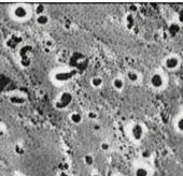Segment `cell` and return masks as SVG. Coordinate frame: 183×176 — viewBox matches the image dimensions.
<instances>
[{"label": "cell", "instance_id": "6da1fadb", "mask_svg": "<svg viewBox=\"0 0 183 176\" xmlns=\"http://www.w3.org/2000/svg\"><path fill=\"white\" fill-rule=\"evenodd\" d=\"M30 8L29 6H26V4H23V3H18V4H14V6L11 8V12H10V15H11L12 20H16V22H26V20H29L30 17Z\"/></svg>", "mask_w": 183, "mask_h": 176}, {"label": "cell", "instance_id": "7a4b0ae2", "mask_svg": "<svg viewBox=\"0 0 183 176\" xmlns=\"http://www.w3.org/2000/svg\"><path fill=\"white\" fill-rule=\"evenodd\" d=\"M72 101H73V96L71 92L62 91L56 97V99H55L54 105H55V107H57L59 110H65L72 103Z\"/></svg>", "mask_w": 183, "mask_h": 176}, {"label": "cell", "instance_id": "3957f363", "mask_svg": "<svg viewBox=\"0 0 183 176\" xmlns=\"http://www.w3.org/2000/svg\"><path fill=\"white\" fill-rule=\"evenodd\" d=\"M129 137L130 140L134 142H140L146 135V129H144L143 125H141L140 123H132V127L129 128Z\"/></svg>", "mask_w": 183, "mask_h": 176}, {"label": "cell", "instance_id": "277c9868", "mask_svg": "<svg viewBox=\"0 0 183 176\" xmlns=\"http://www.w3.org/2000/svg\"><path fill=\"white\" fill-rule=\"evenodd\" d=\"M150 86L154 88V89H162L165 86V76L162 72H156L152 73L150 76Z\"/></svg>", "mask_w": 183, "mask_h": 176}, {"label": "cell", "instance_id": "5b68a950", "mask_svg": "<svg viewBox=\"0 0 183 176\" xmlns=\"http://www.w3.org/2000/svg\"><path fill=\"white\" fill-rule=\"evenodd\" d=\"M164 66L167 70L169 71H176L178 70L181 66V60L180 57L177 55H169L165 58L164 60Z\"/></svg>", "mask_w": 183, "mask_h": 176}, {"label": "cell", "instance_id": "8992f818", "mask_svg": "<svg viewBox=\"0 0 183 176\" xmlns=\"http://www.w3.org/2000/svg\"><path fill=\"white\" fill-rule=\"evenodd\" d=\"M167 31H168V34L171 37V38H175V37H177L178 34H180L181 25L179 24V23L176 22V20L175 22H171L168 25V29H167Z\"/></svg>", "mask_w": 183, "mask_h": 176}, {"label": "cell", "instance_id": "52a82bcc", "mask_svg": "<svg viewBox=\"0 0 183 176\" xmlns=\"http://www.w3.org/2000/svg\"><path fill=\"white\" fill-rule=\"evenodd\" d=\"M126 81H128L132 84H137L140 82V74L136 70H128L126 72Z\"/></svg>", "mask_w": 183, "mask_h": 176}, {"label": "cell", "instance_id": "ba28073f", "mask_svg": "<svg viewBox=\"0 0 183 176\" xmlns=\"http://www.w3.org/2000/svg\"><path fill=\"white\" fill-rule=\"evenodd\" d=\"M90 84L94 89H100V88H102V86H104V81L100 75H94L90 77Z\"/></svg>", "mask_w": 183, "mask_h": 176}, {"label": "cell", "instance_id": "9c48e42d", "mask_svg": "<svg viewBox=\"0 0 183 176\" xmlns=\"http://www.w3.org/2000/svg\"><path fill=\"white\" fill-rule=\"evenodd\" d=\"M134 176H150V170L144 164L136 165L134 169Z\"/></svg>", "mask_w": 183, "mask_h": 176}, {"label": "cell", "instance_id": "30bf717a", "mask_svg": "<svg viewBox=\"0 0 183 176\" xmlns=\"http://www.w3.org/2000/svg\"><path fill=\"white\" fill-rule=\"evenodd\" d=\"M112 87L116 91H122L125 88V78L116 76L112 80Z\"/></svg>", "mask_w": 183, "mask_h": 176}, {"label": "cell", "instance_id": "8fae6325", "mask_svg": "<svg viewBox=\"0 0 183 176\" xmlns=\"http://www.w3.org/2000/svg\"><path fill=\"white\" fill-rule=\"evenodd\" d=\"M69 120L73 125H81L83 121V115L78 111H73L69 114Z\"/></svg>", "mask_w": 183, "mask_h": 176}, {"label": "cell", "instance_id": "7c38bea8", "mask_svg": "<svg viewBox=\"0 0 183 176\" xmlns=\"http://www.w3.org/2000/svg\"><path fill=\"white\" fill-rule=\"evenodd\" d=\"M36 24L40 27H44V26L49 25V23H50V16H49L46 13L45 14H42V15H38L36 17V20H35Z\"/></svg>", "mask_w": 183, "mask_h": 176}, {"label": "cell", "instance_id": "4fadbf2b", "mask_svg": "<svg viewBox=\"0 0 183 176\" xmlns=\"http://www.w3.org/2000/svg\"><path fill=\"white\" fill-rule=\"evenodd\" d=\"M71 77V74L67 71H58L56 72L55 76H54V80L55 81H58V82H65V81H68L69 78Z\"/></svg>", "mask_w": 183, "mask_h": 176}, {"label": "cell", "instance_id": "5bb4252c", "mask_svg": "<svg viewBox=\"0 0 183 176\" xmlns=\"http://www.w3.org/2000/svg\"><path fill=\"white\" fill-rule=\"evenodd\" d=\"M135 24H136V20H135V17L132 13L129 14H127L125 16V26H126L127 29H132L135 27Z\"/></svg>", "mask_w": 183, "mask_h": 176}, {"label": "cell", "instance_id": "9a60e30c", "mask_svg": "<svg viewBox=\"0 0 183 176\" xmlns=\"http://www.w3.org/2000/svg\"><path fill=\"white\" fill-rule=\"evenodd\" d=\"M32 11L36 13L37 16H38V15L45 14V6L42 4V3H37V4L34 6V10H32Z\"/></svg>", "mask_w": 183, "mask_h": 176}, {"label": "cell", "instance_id": "2e32d148", "mask_svg": "<svg viewBox=\"0 0 183 176\" xmlns=\"http://www.w3.org/2000/svg\"><path fill=\"white\" fill-rule=\"evenodd\" d=\"M175 128L179 133L183 134V115L179 116L175 121Z\"/></svg>", "mask_w": 183, "mask_h": 176}, {"label": "cell", "instance_id": "e0dca14e", "mask_svg": "<svg viewBox=\"0 0 183 176\" xmlns=\"http://www.w3.org/2000/svg\"><path fill=\"white\" fill-rule=\"evenodd\" d=\"M151 157H152V151L148 148H144L140 151V158L142 160H149Z\"/></svg>", "mask_w": 183, "mask_h": 176}, {"label": "cell", "instance_id": "ac0fdd59", "mask_svg": "<svg viewBox=\"0 0 183 176\" xmlns=\"http://www.w3.org/2000/svg\"><path fill=\"white\" fill-rule=\"evenodd\" d=\"M83 161H84V163L87 167H92V165H94V163H95V158H94L93 155H85L84 158H83Z\"/></svg>", "mask_w": 183, "mask_h": 176}, {"label": "cell", "instance_id": "d6986e66", "mask_svg": "<svg viewBox=\"0 0 183 176\" xmlns=\"http://www.w3.org/2000/svg\"><path fill=\"white\" fill-rule=\"evenodd\" d=\"M177 23H179L180 25L183 24V8H181L179 11L177 12Z\"/></svg>", "mask_w": 183, "mask_h": 176}, {"label": "cell", "instance_id": "ffe728a7", "mask_svg": "<svg viewBox=\"0 0 183 176\" xmlns=\"http://www.w3.org/2000/svg\"><path fill=\"white\" fill-rule=\"evenodd\" d=\"M14 151L15 154L18 155V156H21V155L24 154V151H25V149H24V147H23L22 145H20V144H16L14 147Z\"/></svg>", "mask_w": 183, "mask_h": 176}, {"label": "cell", "instance_id": "44dd1931", "mask_svg": "<svg viewBox=\"0 0 183 176\" xmlns=\"http://www.w3.org/2000/svg\"><path fill=\"white\" fill-rule=\"evenodd\" d=\"M110 148H111V146H110V144L108 142H102L101 144H100V149H101L102 151H104V153L109 151Z\"/></svg>", "mask_w": 183, "mask_h": 176}, {"label": "cell", "instance_id": "7402d4cb", "mask_svg": "<svg viewBox=\"0 0 183 176\" xmlns=\"http://www.w3.org/2000/svg\"><path fill=\"white\" fill-rule=\"evenodd\" d=\"M87 116L90 120H96V118H97V114L95 112H90L87 114Z\"/></svg>", "mask_w": 183, "mask_h": 176}, {"label": "cell", "instance_id": "603a6c76", "mask_svg": "<svg viewBox=\"0 0 183 176\" xmlns=\"http://www.w3.org/2000/svg\"><path fill=\"white\" fill-rule=\"evenodd\" d=\"M4 133H6V130H4V128L0 125V137H2L3 135H4Z\"/></svg>", "mask_w": 183, "mask_h": 176}, {"label": "cell", "instance_id": "cb8c5ba5", "mask_svg": "<svg viewBox=\"0 0 183 176\" xmlns=\"http://www.w3.org/2000/svg\"><path fill=\"white\" fill-rule=\"evenodd\" d=\"M45 43H46V44H45V45H46V46H49V47H52V46H53V45H54V42H53V41H46V42H45Z\"/></svg>", "mask_w": 183, "mask_h": 176}, {"label": "cell", "instance_id": "d4e9b609", "mask_svg": "<svg viewBox=\"0 0 183 176\" xmlns=\"http://www.w3.org/2000/svg\"><path fill=\"white\" fill-rule=\"evenodd\" d=\"M90 176H101V175H100L99 173H97V172H95V173H93Z\"/></svg>", "mask_w": 183, "mask_h": 176}, {"label": "cell", "instance_id": "484cf974", "mask_svg": "<svg viewBox=\"0 0 183 176\" xmlns=\"http://www.w3.org/2000/svg\"><path fill=\"white\" fill-rule=\"evenodd\" d=\"M180 57V60H181V64H183V54L181 55V56H179Z\"/></svg>", "mask_w": 183, "mask_h": 176}, {"label": "cell", "instance_id": "4316f807", "mask_svg": "<svg viewBox=\"0 0 183 176\" xmlns=\"http://www.w3.org/2000/svg\"><path fill=\"white\" fill-rule=\"evenodd\" d=\"M114 176H123V175H120V174H116V175H114Z\"/></svg>", "mask_w": 183, "mask_h": 176}]
</instances>
